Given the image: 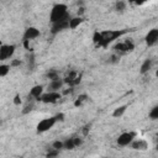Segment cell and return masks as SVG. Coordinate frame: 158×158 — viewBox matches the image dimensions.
I'll return each mask as SVG.
<instances>
[{
    "mask_svg": "<svg viewBox=\"0 0 158 158\" xmlns=\"http://www.w3.org/2000/svg\"><path fill=\"white\" fill-rule=\"evenodd\" d=\"M126 30H106V31H95L93 35V41L98 47H107L114 41L118 40L122 35H125Z\"/></svg>",
    "mask_w": 158,
    "mask_h": 158,
    "instance_id": "cell-1",
    "label": "cell"
},
{
    "mask_svg": "<svg viewBox=\"0 0 158 158\" xmlns=\"http://www.w3.org/2000/svg\"><path fill=\"white\" fill-rule=\"evenodd\" d=\"M69 17H70V15H69V11H68V6L65 4H62V2L53 5V7L49 12L51 23H54V22H58V21H62V20H67Z\"/></svg>",
    "mask_w": 158,
    "mask_h": 158,
    "instance_id": "cell-2",
    "label": "cell"
},
{
    "mask_svg": "<svg viewBox=\"0 0 158 158\" xmlns=\"http://www.w3.org/2000/svg\"><path fill=\"white\" fill-rule=\"evenodd\" d=\"M114 49H115V53L116 54L122 56V54H126L128 52H132L135 49V43L131 40H125L122 42L116 43L115 47H114Z\"/></svg>",
    "mask_w": 158,
    "mask_h": 158,
    "instance_id": "cell-3",
    "label": "cell"
},
{
    "mask_svg": "<svg viewBox=\"0 0 158 158\" xmlns=\"http://www.w3.org/2000/svg\"><path fill=\"white\" fill-rule=\"evenodd\" d=\"M58 122L57 117L56 116H51V117H46L43 120H41L38 123H37V133H43V132H47L48 130H51L56 123Z\"/></svg>",
    "mask_w": 158,
    "mask_h": 158,
    "instance_id": "cell-4",
    "label": "cell"
},
{
    "mask_svg": "<svg viewBox=\"0 0 158 158\" xmlns=\"http://www.w3.org/2000/svg\"><path fill=\"white\" fill-rule=\"evenodd\" d=\"M136 138V132L133 131H126V132H122L117 139H116V143L120 146V147H128L130 143Z\"/></svg>",
    "mask_w": 158,
    "mask_h": 158,
    "instance_id": "cell-5",
    "label": "cell"
},
{
    "mask_svg": "<svg viewBox=\"0 0 158 158\" xmlns=\"http://www.w3.org/2000/svg\"><path fill=\"white\" fill-rule=\"evenodd\" d=\"M15 44H1L0 46V62H6L15 54Z\"/></svg>",
    "mask_w": 158,
    "mask_h": 158,
    "instance_id": "cell-6",
    "label": "cell"
},
{
    "mask_svg": "<svg viewBox=\"0 0 158 158\" xmlns=\"http://www.w3.org/2000/svg\"><path fill=\"white\" fill-rule=\"evenodd\" d=\"M60 99V93L59 91H46L41 95L40 101L44 104H54Z\"/></svg>",
    "mask_w": 158,
    "mask_h": 158,
    "instance_id": "cell-7",
    "label": "cell"
},
{
    "mask_svg": "<svg viewBox=\"0 0 158 158\" xmlns=\"http://www.w3.org/2000/svg\"><path fill=\"white\" fill-rule=\"evenodd\" d=\"M41 35V31L37 28V27H33V26H30L25 30L23 32V36H22V41H33L36 40L37 37H40Z\"/></svg>",
    "mask_w": 158,
    "mask_h": 158,
    "instance_id": "cell-8",
    "label": "cell"
},
{
    "mask_svg": "<svg viewBox=\"0 0 158 158\" xmlns=\"http://www.w3.org/2000/svg\"><path fill=\"white\" fill-rule=\"evenodd\" d=\"M146 44L148 47H153L158 43V28H152L147 32L146 37H144Z\"/></svg>",
    "mask_w": 158,
    "mask_h": 158,
    "instance_id": "cell-9",
    "label": "cell"
},
{
    "mask_svg": "<svg viewBox=\"0 0 158 158\" xmlns=\"http://www.w3.org/2000/svg\"><path fill=\"white\" fill-rule=\"evenodd\" d=\"M69 19H70V17H69ZM69 19L52 23V26H51V33H52V35H57V33H59V32H62V31H64V30H68Z\"/></svg>",
    "mask_w": 158,
    "mask_h": 158,
    "instance_id": "cell-10",
    "label": "cell"
},
{
    "mask_svg": "<svg viewBox=\"0 0 158 158\" xmlns=\"http://www.w3.org/2000/svg\"><path fill=\"white\" fill-rule=\"evenodd\" d=\"M80 75L75 72V70H73V72H70L64 79H63V81H64V84H68L70 88H74L75 85H78L79 83H80Z\"/></svg>",
    "mask_w": 158,
    "mask_h": 158,
    "instance_id": "cell-11",
    "label": "cell"
},
{
    "mask_svg": "<svg viewBox=\"0 0 158 158\" xmlns=\"http://www.w3.org/2000/svg\"><path fill=\"white\" fill-rule=\"evenodd\" d=\"M130 147L135 151H146L148 148V143L146 139H142V138H135L131 143H130Z\"/></svg>",
    "mask_w": 158,
    "mask_h": 158,
    "instance_id": "cell-12",
    "label": "cell"
},
{
    "mask_svg": "<svg viewBox=\"0 0 158 158\" xmlns=\"http://www.w3.org/2000/svg\"><path fill=\"white\" fill-rule=\"evenodd\" d=\"M44 93L43 85H35L30 89V94H28V99L31 100H40L41 95Z\"/></svg>",
    "mask_w": 158,
    "mask_h": 158,
    "instance_id": "cell-13",
    "label": "cell"
},
{
    "mask_svg": "<svg viewBox=\"0 0 158 158\" xmlns=\"http://www.w3.org/2000/svg\"><path fill=\"white\" fill-rule=\"evenodd\" d=\"M64 85V81L63 79L58 78V79H54V80H49V84H48V91H59Z\"/></svg>",
    "mask_w": 158,
    "mask_h": 158,
    "instance_id": "cell-14",
    "label": "cell"
},
{
    "mask_svg": "<svg viewBox=\"0 0 158 158\" xmlns=\"http://www.w3.org/2000/svg\"><path fill=\"white\" fill-rule=\"evenodd\" d=\"M152 67H153V60H152V59H149V58H147V59H144V60H143V63L141 64L139 73H141V74H147V73H149V72H151Z\"/></svg>",
    "mask_w": 158,
    "mask_h": 158,
    "instance_id": "cell-15",
    "label": "cell"
},
{
    "mask_svg": "<svg viewBox=\"0 0 158 158\" xmlns=\"http://www.w3.org/2000/svg\"><path fill=\"white\" fill-rule=\"evenodd\" d=\"M84 21V19L81 16H75V17H70L69 19V23H68V30H75L79 25H81Z\"/></svg>",
    "mask_w": 158,
    "mask_h": 158,
    "instance_id": "cell-16",
    "label": "cell"
},
{
    "mask_svg": "<svg viewBox=\"0 0 158 158\" xmlns=\"http://www.w3.org/2000/svg\"><path fill=\"white\" fill-rule=\"evenodd\" d=\"M88 100H89V96H88L86 94H81V95H79V96L75 99L74 106H75V107H80V106H83L85 102H88Z\"/></svg>",
    "mask_w": 158,
    "mask_h": 158,
    "instance_id": "cell-17",
    "label": "cell"
},
{
    "mask_svg": "<svg viewBox=\"0 0 158 158\" xmlns=\"http://www.w3.org/2000/svg\"><path fill=\"white\" fill-rule=\"evenodd\" d=\"M126 110H127V105H121V106L116 107V109L112 111V116H114L115 118H118V117L123 116V114L126 112Z\"/></svg>",
    "mask_w": 158,
    "mask_h": 158,
    "instance_id": "cell-18",
    "label": "cell"
},
{
    "mask_svg": "<svg viewBox=\"0 0 158 158\" xmlns=\"http://www.w3.org/2000/svg\"><path fill=\"white\" fill-rule=\"evenodd\" d=\"M10 64H7V63H1L0 64V78H4V77H6L9 73H10Z\"/></svg>",
    "mask_w": 158,
    "mask_h": 158,
    "instance_id": "cell-19",
    "label": "cell"
},
{
    "mask_svg": "<svg viewBox=\"0 0 158 158\" xmlns=\"http://www.w3.org/2000/svg\"><path fill=\"white\" fill-rule=\"evenodd\" d=\"M74 148H75V144H74L73 137L63 141V149H74Z\"/></svg>",
    "mask_w": 158,
    "mask_h": 158,
    "instance_id": "cell-20",
    "label": "cell"
},
{
    "mask_svg": "<svg viewBox=\"0 0 158 158\" xmlns=\"http://www.w3.org/2000/svg\"><path fill=\"white\" fill-rule=\"evenodd\" d=\"M126 5H127L126 1H123V0H117L116 4H115V10L118 11V12H122V11H125Z\"/></svg>",
    "mask_w": 158,
    "mask_h": 158,
    "instance_id": "cell-21",
    "label": "cell"
},
{
    "mask_svg": "<svg viewBox=\"0 0 158 158\" xmlns=\"http://www.w3.org/2000/svg\"><path fill=\"white\" fill-rule=\"evenodd\" d=\"M26 63H27L28 69L32 70L33 67H35V56H33V53H30V54L26 57Z\"/></svg>",
    "mask_w": 158,
    "mask_h": 158,
    "instance_id": "cell-22",
    "label": "cell"
},
{
    "mask_svg": "<svg viewBox=\"0 0 158 158\" xmlns=\"http://www.w3.org/2000/svg\"><path fill=\"white\" fill-rule=\"evenodd\" d=\"M149 118L151 120H157L158 118V106L152 107V110L149 111Z\"/></svg>",
    "mask_w": 158,
    "mask_h": 158,
    "instance_id": "cell-23",
    "label": "cell"
},
{
    "mask_svg": "<svg viewBox=\"0 0 158 158\" xmlns=\"http://www.w3.org/2000/svg\"><path fill=\"white\" fill-rule=\"evenodd\" d=\"M47 78H48L49 80H54V79H58V78H59V75H58V72H57V70H49V72L47 73Z\"/></svg>",
    "mask_w": 158,
    "mask_h": 158,
    "instance_id": "cell-24",
    "label": "cell"
},
{
    "mask_svg": "<svg viewBox=\"0 0 158 158\" xmlns=\"http://www.w3.org/2000/svg\"><path fill=\"white\" fill-rule=\"evenodd\" d=\"M52 148H54V149H58V151H60V149H63V141H54L53 143H52Z\"/></svg>",
    "mask_w": 158,
    "mask_h": 158,
    "instance_id": "cell-25",
    "label": "cell"
},
{
    "mask_svg": "<svg viewBox=\"0 0 158 158\" xmlns=\"http://www.w3.org/2000/svg\"><path fill=\"white\" fill-rule=\"evenodd\" d=\"M32 109H33V100H32L31 102H28V104L25 106V109L22 110V114H28L30 111H32Z\"/></svg>",
    "mask_w": 158,
    "mask_h": 158,
    "instance_id": "cell-26",
    "label": "cell"
},
{
    "mask_svg": "<svg viewBox=\"0 0 158 158\" xmlns=\"http://www.w3.org/2000/svg\"><path fill=\"white\" fill-rule=\"evenodd\" d=\"M73 141H74V144H75V148L77 147H80L83 144V138L81 137H73Z\"/></svg>",
    "mask_w": 158,
    "mask_h": 158,
    "instance_id": "cell-27",
    "label": "cell"
},
{
    "mask_svg": "<svg viewBox=\"0 0 158 158\" xmlns=\"http://www.w3.org/2000/svg\"><path fill=\"white\" fill-rule=\"evenodd\" d=\"M58 153H59V151H58V149L51 148V149L48 151V153H47V157H56V156H57Z\"/></svg>",
    "mask_w": 158,
    "mask_h": 158,
    "instance_id": "cell-28",
    "label": "cell"
},
{
    "mask_svg": "<svg viewBox=\"0 0 158 158\" xmlns=\"http://www.w3.org/2000/svg\"><path fill=\"white\" fill-rule=\"evenodd\" d=\"M21 60L20 59H12L11 62H10V67H20L21 65Z\"/></svg>",
    "mask_w": 158,
    "mask_h": 158,
    "instance_id": "cell-29",
    "label": "cell"
},
{
    "mask_svg": "<svg viewBox=\"0 0 158 158\" xmlns=\"http://www.w3.org/2000/svg\"><path fill=\"white\" fill-rule=\"evenodd\" d=\"M147 0H128V2H131L132 5H142L144 4Z\"/></svg>",
    "mask_w": 158,
    "mask_h": 158,
    "instance_id": "cell-30",
    "label": "cell"
},
{
    "mask_svg": "<svg viewBox=\"0 0 158 158\" xmlns=\"http://www.w3.org/2000/svg\"><path fill=\"white\" fill-rule=\"evenodd\" d=\"M90 127H91V125H90V123L85 125V126H84V128H83V133H84V135H88V133H89V131H90Z\"/></svg>",
    "mask_w": 158,
    "mask_h": 158,
    "instance_id": "cell-31",
    "label": "cell"
},
{
    "mask_svg": "<svg viewBox=\"0 0 158 158\" xmlns=\"http://www.w3.org/2000/svg\"><path fill=\"white\" fill-rule=\"evenodd\" d=\"M14 104H15V105H20V104H21V98H20V95H16V96H15Z\"/></svg>",
    "mask_w": 158,
    "mask_h": 158,
    "instance_id": "cell-32",
    "label": "cell"
}]
</instances>
